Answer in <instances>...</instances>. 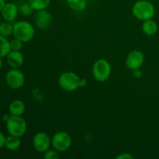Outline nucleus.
<instances>
[{"label": "nucleus", "mask_w": 159, "mask_h": 159, "mask_svg": "<svg viewBox=\"0 0 159 159\" xmlns=\"http://www.w3.org/2000/svg\"><path fill=\"white\" fill-rule=\"evenodd\" d=\"M132 13L135 18L144 21L153 18L155 13V8L148 0H138L132 7Z\"/></svg>", "instance_id": "1"}, {"label": "nucleus", "mask_w": 159, "mask_h": 159, "mask_svg": "<svg viewBox=\"0 0 159 159\" xmlns=\"http://www.w3.org/2000/svg\"><path fill=\"white\" fill-rule=\"evenodd\" d=\"M14 37L22 40L23 43L30 42L35 35V29L30 23L27 21H19L13 24Z\"/></svg>", "instance_id": "2"}, {"label": "nucleus", "mask_w": 159, "mask_h": 159, "mask_svg": "<svg viewBox=\"0 0 159 159\" xmlns=\"http://www.w3.org/2000/svg\"><path fill=\"white\" fill-rule=\"evenodd\" d=\"M6 130L10 135L21 138L26 134L27 124L22 116L10 115L9 120L6 122Z\"/></svg>", "instance_id": "3"}, {"label": "nucleus", "mask_w": 159, "mask_h": 159, "mask_svg": "<svg viewBox=\"0 0 159 159\" xmlns=\"http://www.w3.org/2000/svg\"><path fill=\"white\" fill-rule=\"evenodd\" d=\"M81 84L82 79L73 71H65L58 79L59 86L67 92L75 91L81 86Z\"/></svg>", "instance_id": "4"}, {"label": "nucleus", "mask_w": 159, "mask_h": 159, "mask_svg": "<svg viewBox=\"0 0 159 159\" xmlns=\"http://www.w3.org/2000/svg\"><path fill=\"white\" fill-rule=\"evenodd\" d=\"M112 72L111 65L106 59H99L93 66V75L97 82H106Z\"/></svg>", "instance_id": "5"}, {"label": "nucleus", "mask_w": 159, "mask_h": 159, "mask_svg": "<svg viewBox=\"0 0 159 159\" xmlns=\"http://www.w3.org/2000/svg\"><path fill=\"white\" fill-rule=\"evenodd\" d=\"M72 144V140L68 133L65 131H58L53 135L51 138V145L59 152L68 150Z\"/></svg>", "instance_id": "6"}, {"label": "nucleus", "mask_w": 159, "mask_h": 159, "mask_svg": "<svg viewBox=\"0 0 159 159\" xmlns=\"http://www.w3.org/2000/svg\"><path fill=\"white\" fill-rule=\"evenodd\" d=\"M6 82L12 89H18L25 83V75L18 68H12L6 74Z\"/></svg>", "instance_id": "7"}, {"label": "nucleus", "mask_w": 159, "mask_h": 159, "mask_svg": "<svg viewBox=\"0 0 159 159\" xmlns=\"http://www.w3.org/2000/svg\"><path fill=\"white\" fill-rule=\"evenodd\" d=\"M51 145V138L45 132H38L33 138V147L39 153H44Z\"/></svg>", "instance_id": "8"}, {"label": "nucleus", "mask_w": 159, "mask_h": 159, "mask_svg": "<svg viewBox=\"0 0 159 159\" xmlns=\"http://www.w3.org/2000/svg\"><path fill=\"white\" fill-rule=\"evenodd\" d=\"M144 62V55L141 51H133L127 54L125 60V65L131 71L139 70Z\"/></svg>", "instance_id": "9"}, {"label": "nucleus", "mask_w": 159, "mask_h": 159, "mask_svg": "<svg viewBox=\"0 0 159 159\" xmlns=\"http://www.w3.org/2000/svg\"><path fill=\"white\" fill-rule=\"evenodd\" d=\"M34 21L37 27L40 30H46L52 23V16L47 9L37 11L34 16Z\"/></svg>", "instance_id": "10"}, {"label": "nucleus", "mask_w": 159, "mask_h": 159, "mask_svg": "<svg viewBox=\"0 0 159 159\" xmlns=\"http://www.w3.org/2000/svg\"><path fill=\"white\" fill-rule=\"evenodd\" d=\"M19 8L15 3L13 2H6V6L3 8L2 12H0L2 16V18L5 20V21L12 22L15 21L16 19L17 15L19 13Z\"/></svg>", "instance_id": "11"}, {"label": "nucleus", "mask_w": 159, "mask_h": 159, "mask_svg": "<svg viewBox=\"0 0 159 159\" xmlns=\"http://www.w3.org/2000/svg\"><path fill=\"white\" fill-rule=\"evenodd\" d=\"M7 63L12 68H18L24 62V56L20 51H12L6 56Z\"/></svg>", "instance_id": "12"}, {"label": "nucleus", "mask_w": 159, "mask_h": 159, "mask_svg": "<svg viewBox=\"0 0 159 159\" xmlns=\"http://www.w3.org/2000/svg\"><path fill=\"white\" fill-rule=\"evenodd\" d=\"M26 106L23 101L20 99L13 100L9 106V111L10 115L14 116H22L24 113Z\"/></svg>", "instance_id": "13"}, {"label": "nucleus", "mask_w": 159, "mask_h": 159, "mask_svg": "<svg viewBox=\"0 0 159 159\" xmlns=\"http://www.w3.org/2000/svg\"><path fill=\"white\" fill-rule=\"evenodd\" d=\"M142 30L144 34L148 36H153L158 32V24L155 20L152 19L148 20H144L142 23Z\"/></svg>", "instance_id": "14"}, {"label": "nucleus", "mask_w": 159, "mask_h": 159, "mask_svg": "<svg viewBox=\"0 0 159 159\" xmlns=\"http://www.w3.org/2000/svg\"><path fill=\"white\" fill-rule=\"evenodd\" d=\"M21 146V141H20V138L16 136H13V135H10L6 137V142H5V147L9 151H16Z\"/></svg>", "instance_id": "15"}, {"label": "nucleus", "mask_w": 159, "mask_h": 159, "mask_svg": "<svg viewBox=\"0 0 159 159\" xmlns=\"http://www.w3.org/2000/svg\"><path fill=\"white\" fill-rule=\"evenodd\" d=\"M67 5L75 12H82L87 6L86 0H66Z\"/></svg>", "instance_id": "16"}, {"label": "nucleus", "mask_w": 159, "mask_h": 159, "mask_svg": "<svg viewBox=\"0 0 159 159\" xmlns=\"http://www.w3.org/2000/svg\"><path fill=\"white\" fill-rule=\"evenodd\" d=\"M10 51V41L8 40L7 37L0 35V57H6Z\"/></svg>", "instance_id": "17"}, {"label": "nucleus", "mask_w": 159, "mask_h": 159, "mask_svg": "<svg viewBox=\"0 0 159 159\" xmlns=\"http://www.w3.org/2000/svg\"><path fill=\"white\" fill-rule=\"evenodd\" d=\"M13 34V25L7 21L0 23V35L9 37Z\"/></svg>", "instance_id": "18"}, {"label": "nucleus", "mask_w": 159, "mask_h": 159, "mask_svg": "<svg viewBox=\"0 0 159 159\" xmlns=\"http://www.w3.org/2000/svg\"><path fill=\"white\" fill-rule=\"evenodd\" d=\"M51 0H28L33 9L36 11L46 9L49 6Z\"/></svg>", "instance_id": "19"}, {"label": "nucleus", "mask_w": 159, "mask_h": 159, "mask_svg": "<svg viewBox=\"0 0 159 159\" xmlns=\"http://www.w3.org/2000/svg\"><path fill=\"white\" fill-rule=\"evenodd\" d=\"M34 9H33V7L30 6V4L28 2H27L23 3L20 6V8H19V11L20 12V13L23 16H30L33 13V12H34Z\"/></svg>", "instance_id": "20"}, {"label": "nucleus", "mask_w": 159, "mask_h": 159, "mask_svg": "<svg viewBox=\"0 0 159 159\" xmlns=\"http://www.w3.org/2000/svg\"><path fill=\"white\" fill-rule=\"evenodd\" d=\"M43 158L45 159H58L60 158L59 152L55 149H48L43 153Z\"/></svg>", "instance_id": "21"}, {"label": "nucleus", "mask_w": 159, "mask_h": 159, "mask_svg": "<svg viewBox=\"0 0 159 159\" xmlns=\"http://www.w3.org/2000/svg\"><path fill=\"white\" fill-rule=\"evenodd\" d=\"M23 46V42L19 40L18 38L14 37L12 40H10V47L12 51H21Z\"/></svg>", "instance_id": "22"}, {"label": "nucleus", "mask_w": 159, "mask_h": 159, "mask_svg": "<svg viewBox=\"0 0 159 159\" xmlns=\"http://www.w3.org/2000/svg\"><path fill=\"white\" fill-rule=\"evenodd\" d=\"M116 159H134V157L131 154L128 152H124V153H120L116 157Z\"/></svg>", "instance_id": "23"}, {"label": "nucleus", "mask_w": 159, "mask_h": 159, "mask_svg": "<svg viewBox=\"0 0 159 159\" xmlns=\"http://www.w3.org/2000/svg\"><path fill=\"white\" fill-rule=\"evenodd\" d=\"M6 137L0 131V149L5 147V142H6Z\"/></svg>", "instance_id": "24"}, {"label": "nucleus", "mask_w": 159, "mask_h": 159, "mask_svg": "<svg viewBox=\"0 0 159 159\" xmlns=\"http://www.w3.org/2000/svg\"><path fill=\"white\" fill-rule=\"evenodd\" d=\"M6 4V0H0V12H2V10L3 9V8L5 7Z\"/></svg>", "instance_id": "25"}, {"label": "nucleus", "mask_w": 159, "mask_h": 159, "mask_svg": "<svg viewBox=\"0 0 159 159\" xmlns=\"http://www.w3.org/2000/svg\"><path fill=\"white\" fill-rule=\"evenodd\" d=\"M9 116H10V115H8V114H4L2 116V120L4 121V122H6V121L9 120Z\"/></svg>", "instance_id": "26"}, {"label": "nucleus", "mask_w": 159, "mask_h": 159, "mask_svg": "<svg viewBox=\"0 0 159 159\" xmlns=\"http://www.w3.org/2000/svg\"><path fill=\"white\" fill-rule=\"evenodd\" d=\"M2 68V57H0V70Z\"/></svg>", "instance_id": "27"}, {"label": "nucleus", "mask_w": 159, "mask_h": 159, "mask_svg": "<svg viewBox=\"0 0 159 159\" xmlns=\"http://www.w3.org/2000/svg\"><path fill=\"white\" fill-rule=\"evenodd\" d=\"M2 22V16H1V14H0V23H1Z\"/></svg>", "instance_id": "28"}, {"label": "nucleus", "mask_w": 159, "mask_h": 159, "mask_svg": "<svg viewBox=\"0 0 159 159\" xmlns=\"http://www.w3.org/2000/svg\"><path fill=\"white\" fill-rule=\"evenodd\" d=\"M59 1H66V0H59Z\"/></svg>", "instance_id": "29"}]
</instances>
